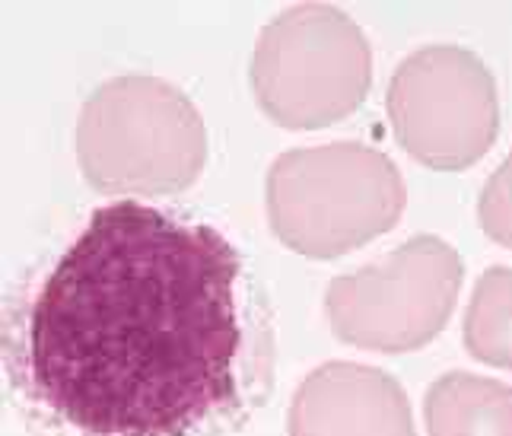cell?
I'll list each match as a JSON object with an SVG mask.
<instances>
[{"instance_id": "1", "label": "cell", "mask_w": 512, "mask_h": 436, "mask_svg": "<svg viewBox=\"0 0 512 436\" xmlns=\"http://www.w3.org/2000/svg\"><path fill=\"white\" fill-rule=\"evenodd\" d=\"M4 360L48 436H226L271 392V312L217 226L115 201L13 296Z\"/></svg>"}, {"instance_id": "2", "label": "cell", "mask_w": 512, "mask_h": 436, "mask_svg": "<svg viewBox=\"0 0 512 436\" xmlns=\"http://www.w3.org/2000/svg\"><path fill=\"white\" fill-rule=\"evenodd\" d=\"M77 160L105 195H172L207 163V128L194 102L160 77H115L86 99Z\"/></svg>"}, {"instance_id": "3", "label": "cell", "mask_w": 512, "mask_h": 436, "mask_svg": "<svg viewBox=\"0 0 512 436\" xmlns=\"http://www.w3.org/2000/svg\"><path fill=\"white\" fill-rule=\"evenodd\" d=\"M404 211L395 163L373 147L341 141L290 150L268 172V217L293 252L328 261L392 230Z\"/></svg>"}, {"instance_id": "4", "label": "cell", "mask_w": 512, "mask_h": 436, "mask_svg": "<svg viewBox=\"0 0 512 436\" xmlns=\"http://www.w3.org/2000/svg\"><path fill=\"white\" fill-rule=\"evenodd\" d=\"M373 58L344 10L299 4L261 29L252 58L258 106L284 128H325L369 93Z\"/></svg>"}, {"instance_id": "5", "label": "cell", "mask_w": 512, "mask_h": 436, "mask_svg": "<svg viewBox=\"0 0 512 436\" xmlns=\"http://www.w3.org/2000/svg\"><path fill=\"white\" fill-rule=\"evenodd\" d=\"M462 258L436 236L404 242L379 265L331 281L325 293L334 335L373 351H414L452 316Z\"/></svg>"}, {"instance_id": "6", "label": "cell", "mask_w": 512, "mask_h": 436, "mask_svg": "<svg viewBox=\"0 0 512 436\" xmlns=\"http://www.w3.org/2000/svg\"><path fill=\"white\" fill-rule=\"evenodd\" d=\"M388 118L398 144L420 163L468 169L497 141V86L474 51L430 45L395 71Z\"/></svg>"}, {"instance_id": "7", "label": "cell", "mask_w": 512, "mask_h": 436, "mask_svg": "<svg viewBox=\"0 0 512 436\" xmlns=\"http://www.w3.org/2000/svg\"><path fill=\"white\" fill-rule=\"evenodd\" d=\"M290 436H417L408 395L376 366L325 363L290 405Z\"/></svg>"}, {"instance_id": "8", "label": "cell", "mask_w": 512, "mask_h": 436, "mask_svg": "<svg viewBox=\"0 0 512 436\" xmlns=\"http://www.w3.org/2000/svg\"><path fill=\"white\" fill-rule=\"evenodd\" d=\"M430 436H512V389L474 373H446L427 392Z\"/></svg>"}, {"instance_id": "9", "label": "cell", "mask_w": 512, "mask_h": 436, "mask_svg": "<svg viewBox=\"0 0 512 436\" xmlns=\"http://www.w3.org/2000/svg\"><path fill=\"white\" fill-rule=\"evenodd\" d=\"M465 344L481 363L512 370V271L490 268L474 287Z\"/></svg>"}, {"instance_id": "10", "label": "cell", "mask_w": 512, "mask_h": 436, "mask_svg": "<svg viewBox=\"0 0 512 436\" xmlns=\"http://www.w3.org/2000/svg\"><path fill=\"white\" fill-rule=\"evenodd\" d=\"M481 226L490 239L512 249V153L506 163L493 172L481 195Z\"/></svg>"}]
</instances>
